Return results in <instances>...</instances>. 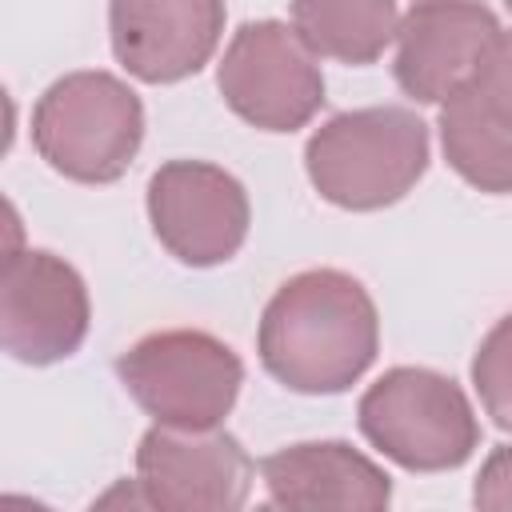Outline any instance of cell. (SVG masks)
<instances>
[{
    "label": "cell",
    "instance_id": "12",
    "mask_svg": "<svg viewBox=\"0 0 512 512\" xmlns=\"http://www.w3.org/2000/svg\"><path fill=\"white\" fill-rule=\"evenodd\" d=\"M260 476L268 484V504L296 512H312V508L380 512L392 500L388 472L344 440L288 444L260 460Z\"/></svg>",
    "mask_w": 512,
    "mask_h": 512
},
{
    "label": "cell",
    "instance_id": "3",
    "mask_svg": "<svg viewBox=\"0 0 512 512\" xmlns=\"http://www.w3.org/2000/svg\"><path fill=\"white\" fill-rule=\"evenodd\" d=\"M144 140V104L112 72H68L44 88L32 112L40 160L76 184H112Z\"/></svg>",
    "mask_w": 512,
    "mask_h": 512
},
{
    "label": "cell",
    "instance_id": "7",
    "mask_svg": "<svg viewBox=\"0 0 512 512\" xmlns=\"http://www.w3.org/2000/svg\"><path fill=\"white\" fill-rule=\"evenodd\" d=\"M252 476V456L224 428L152 424L136 448V496L164 512H236Z\"/></svg>",
    "mask_w": 512,
    "mask_h": 512
},
{
    "label": "cell",
    "instance_id": "15",
    "mask_svg": "<svg viewBox=\"0 0 512 512\" xmlns=\"http://www.w3.org/2000/svg\"><path fill=\"white\" fill-rule=\"evenodd\" d=\"M472 384L496 428L512 432V312L492 324L472 356Z\"/></svg>",
    "mask_w": 512,
    "mask_h": 512
},
{
    "label": "cell",
    "instance_id": "18",
    "mask_svg": "<svg viewBox=\"0 0 512 512\" xmlns=\"http://www.w3.org/2000/svg\"><path fill=\"white\" fill-rule=\"evenodd\" d=\"M504 4H508V8H512V0H504Z\"/></svg>",
    "mask_w": 512,
    "mask_h": 512
},
{
    "label": "cell",
    "instance_id": "11",
    "mask_svg": "<svg viewBox=\"0 0 512 512\" xmlns=\"http://www.w3.org/2000/svg\"><path fill=\"white\" fill-rule=\"evenodd\" d=\"M112 52L144 84L196 76L224 32V0H108Z\"/></svg>",
    "mask_w": 512,
    "mask_h": 512
},
{
    "label": "cell",
    "instance_id": "2",
    "mask_svg": "<svg viewBox=\"0 0 512 512\" xmlns=\"http://www.w3.org/2000/svg\"><path fill=\"white\" fill-rule=\"evenodd\" d=\"M304 168L320 200L344 212L388 208L428 172V124L400 104L340 112L308 136Z\"/></svg>",
    "mask_w": 512,
    "mask_h": 512
},
{
    "label": "cell",
    "instance_id": "16",
    "mask_svg": "<svg viewBox=\"0 0 512 512\" xmlns=\"http://www.w3.org/2000/svg\"><path fill=\"white\" fill-rule=\"evenodd\" d=\"M472 92L504 128H512V32H496L472 76Z\"/></svg>",
    "mask_w": 512,
    "mask_h": 512
},
{
    "label": "cell",
    "instance_id": "1",
    "mask_svg": "<svg viewBox=\"0 0 512 512\" xmlns=\"http://www.w3.org/2000/svg\"><path fill=\"white\" fill-rule=\"evenodd\" d=\"M380 348V316L368 288L340 268L288 276L264 304L256 352L272 380L304 396L352 388Z\"/></svg>",
    "mask_w": 512,
    "mask_h": 512
},
{
    "label": "cell",
    "instance_id": "13",
    "mask_svg": "<svg viewBox=\"0 0 512 512\" xmlns=\"http://www.w3.org/2000/svg\"><path fill=\"white\" fill-rule=\"evenodd\" d=\"M440 144L452 172L488 196L512 192V128H504L468 88L440 104Z\"/></svg>",
    "mask_w": 512,
    "mask_h": 512
},
{
    "label": "cell",
    "instance_id": "10",
    "mask_svg": "<svg viewBox=\"0 0 512 512\" xmlns=\"http://www.w3.org/2000/svg\"><path fill=\"white\" fill-rule=\"evenodd\" d=\"M500 20L480 0H416L396 28V84L420 104L468 88Z\"/></svg>",
    "mask_w": 512,
    "mask_h": 512
},
{
    "label": "cell",
    "instance_id": "6",
    "mask_svg": "<svg viewBox=\"0 0 512 512\" xmlns=\"http://www.w3.org/2000/svg\"><path fill=\"white\" fill-rule=\"evenodd\" d=\"M224 104L260 132H296L324 104L316 52L280 20H248L224 48L216 68Z\"/></svg>",
    "mask_w": 512,
    "mask_h": 512
},
{
    "label": "cell",
    "instance_id": "4",
    "mask_svg": "<svg viewBox=\"0 0 512 512\" xmlns=\"http://www.w3.org/2000/svg\"><path fill=\"white\" fill-rule=\"evenodd\" d=\"M356 416L364 440L408 472L460 468L480 444V424L464 388L432 368H388L368 384Z\"/></svg>",
    "mask_w": 512,
    "mask_h": 512
},
{
    "label": "cell",
    "instance_id": "8",
    "mask_svg": "<svg viewBox=\"0 0 512 512\" xmlns=\"http://www.w3.org/2000/svg\"><path fill=\"white\" fill-rule=\"evenodd\" d=\"M92 324L80 272L48 248H8L0 272V340L20 364L68 360Z\"/></svg>",
    "mask_w": 512,
    "mask_h": 512
},
{
    "label": "cell",
    "instance_id": "9",
    "mask_svg": "<svg viewBox=\"0 0 512 512\" xmlns=\"http://www.w3.org/2000/svg\"><path fill=\"white\" fill-rule=\"evenodd\" d=\"M156 240L188 268H212L240 252L252 208L244 184L208 160H168L148 180Z\"/></svg>",
    "mask_w": 512,
    "mask_h": 512
},
{
    "label": "cell",
    "instance_id": "17",
    "mask_svg": "<svg viewBox=\"0 0 512 512\" xmlns=\"http://www.w3.org/2000/svg\"><path fill=\"white\" fill-rule=\"evenodd\" d=\"M472 500L484 512H512V444H500L484 460L476 488H472Z\"/></svg>",
    "mask_w": 512,
    "mask_h": 512
},
{
    "label": "cell",
    "instance_id": "14",
    "mask_svg": "<svg viewBox=\"0 0 512 512\" xmlns=\"http://www.w3.org/2000/svg\"><path fill=\"white\" fill-rule=\"evenodd\" d=\"M300 40L340 64H372L396 40V0H292Z\"/></svg>",
    "mask_w": 512,
    "mask_h": 512
},
{
    "label": "cell",
    "instance_id": "5",
    "mask_svg": "<svg viewBox=\"0 0 512 512\" xmlns=\"http://www.w3.org/2000/svg\"><path fill=\"white\" fill-rule=\"evenodd\" d=\"M116 376L156 424L220 428L240 396L244 364L212 332L168 328L140 336L116 360Z\"/></svg>",
    "mask_w": 512,
    "mask_h": 512
}]
</instances>
